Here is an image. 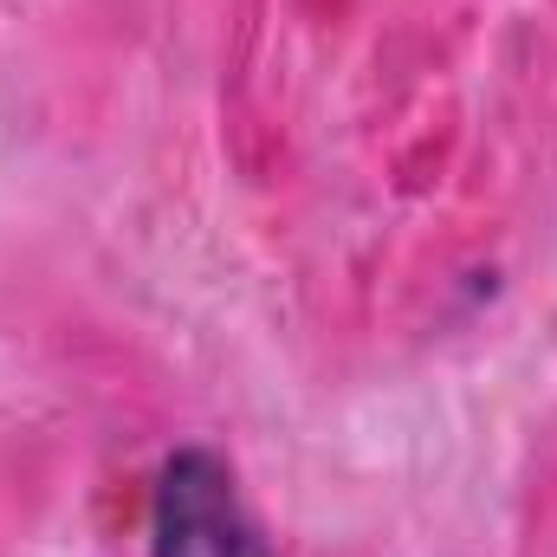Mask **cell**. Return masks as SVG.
Wrapping results in <instances>:
<instances>
[{"instance_id": "obj_1", "label": "cell", "mask_w": 557, "mask_h": 557, "mask_svg": "<svg viewBox=\"0 0 557 557\" xmlns=\"http://www.w3.org/2000/svg\"><path fill=\"white\" fill-rule=\"evenodd\" d=\"M149 557H273L221 454L182 447L162 460L149 499Z\"/></svg>"}]
</instances>
